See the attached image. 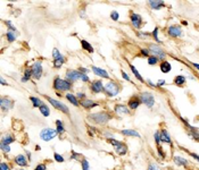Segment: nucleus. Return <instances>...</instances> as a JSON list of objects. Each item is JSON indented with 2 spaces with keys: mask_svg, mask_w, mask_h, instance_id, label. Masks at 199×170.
Segmentation results:
<instances>
[{
  "mask_svg": "<svg viewBox=\"0 0 199 170\" xmlns=\"http://www.w3.org/2000/svg\"><path fill=\"white\" fill-rule=\"evenodd\" d=\"M112 119V115L107 111H99V112H93L90 113L88 116V120H90L91 123H93L96 125H106L109 120Z\"/></svg>",
  "mask_w": 199,
  "mask_h": 170,
  "instance_id": "obj_1",
  "label": "nucleus"
},
{
  "mask_svg": "<svg viewBox=\"0 0 199 170\" xmlns=\"http://www.w3.org/2000/svg\"><path fill=\"white\" fill-rule=\"evenodd\" d=\"M72 87H73V83L69 82L68 79H63L61 77H56L53 79V89L56 91L65 92V91H69Z\"/></svg>",
  "mask_w": 199,
  "mask_h": 170,
  "instance_id": "obj_2",
  "label": "nucleus"
},
{
  "mask_svg": "<svg viewBox=\"0 0 199 170\" xmlns=\"http://www.w3.org/2000/svg\"><path fill=\"white\" fill-rule=\"evenodd\" d=\"M107 142L109 143L111 145L114 146V149H115V152L117 153L118 155H125L126 153H128V147H126V145L124 144L123 142L121 141H117V140H115V138H107Z\"/></svg>",
  "mask_w": 199,
  "mask_h": 170,
  "instance_id": "obj_3",
  "label": "nucleus"
},
{
  "mask_svg": "<svg viewBox=\"0 0 199 170\" xmlns=\"http://www.w3.org/2000/svg\"><path fill=\"white\" fill-rule=\"evenodd\" d=\"M120 91H121V86L114 81H109L107 84L105 85V93H106V95H108L111 98L116 96L117 94L120 93Z\"/></svg>",
  "mask_w": 199,
  "mask_h": 170,
  "instance_id": "obj_4",
  "label": "nucleus"
},
{
  "mask_svg": "<svg viewBox=\"0 0 199 170\" xmlns=\"http://www.w3.org/2000/svg\"><path fill=\"white\" fill-rule=\"evenodd\" d=\"M57 135H58L57 129H53V128H50V127H46L40 132V138H41L42 141H44V142L51 141L52 138L57 137Z\"/></svg>",
  "mask_w": 199,
  "mask_h": 170,
  "instance_id": "obj_5",
  "label": "nucleus"
},
{
  "mask_svg": "<svg viewBox=\"0 0 199 170\" xmlns=\"http://www.w3.org/2000/svg\"><path fill=\"white\" fill-rule=\"evenodd\" d=\"M44 98L47 99V101L49 102V103L51 104V106L53 107V108H55V109H57V110L61 111L63 113H66V115H68V113H69L68 107H67V106H66L65 103H63V102L58 101V100H55V99H52V98L48 96V95H46Z\"/></svg>",
  "mask_w": 199,
  "mask_h": 170,
  "instance_id": "obj_6",
  "label": "nucleus"
},
{
  "mask_svg": "<svg viewBox=\"0 0 199 170\" xmlns=\"http://www.w3.org/2000/svg\"><path fill=\"white\" fill-rule=\"evenodd\" d=\"M149 52L154 56V57H156L158 60H165V58H166V53L164 52V50L159 47V45H157V44H150L149 45Z\"/></svg>",
  "mask_w": 199,
  "mask_h": 170,
  "instance_id": "obj_7",
  "label": "nucleus"
},
{
  "mask_svg": "<svg viewBox=\"0 0 199 170\" xmlns=\"http://www.w3.org/2000/svg\"><path fill=\"white\" fill-rule=\"evenodd\" d=\"M52 57H53V67L61 68L65 64V57L61 55L57 48H53L52 50Z\"/></svg>",
  "mask_w": 199,
  "mask_h": 170,
  "instance_id": "obj_8",
  "label": "nucleus"
},
{
  "mask_svg": "<svg viewBox=\"0 0 199 170\" xmlns=\"http://www.w3.org/2000/svg\"><path fill=\"white\" fill-rule=\"evenodd\" d=\"M140 100H141V103L146 104L148 108H151L155 103V99H154V95L149 92H142V93L139 95Z\"/></svg>",
  "mask_w": 199,
  "mask_h": 170,
  "instance_id": "obj_9",
  "label": "nucleus"
},
{
  "mask_svg": "<svg viewBox=\"0 0 199 170\" xmlns=\"http://www.w3.org/2000/svg\"><path fill=\"white\" fill-rule=\"evenodd\" d=\"M31 69H32V77L35 78V79H40L41 76H42V70H44L42 62L40 60H36L33 64V66H32Z\"/></svg>",
  "mask_w": 199,
  "mask_h": 170,
  "instance_id": "obj_10",
  "label": "nucleus"
},
{
  "mask_svg": "<svg viewBox=\"0 0 199 170\" xmlns=\"http://www.w3.org/2000/svg\"><path fill=\"white\" fill-rule=\"evenodd\" d=\"M90 89H91V92L96 94L105 92V85L103 84V81H101V79L93 81V82L91 83V85H90Z\"/></svg>",
  "mask_w": 199,
  "mask_h": 170,
  "instance_id": "obj_11",
  "label": "nucleus"
},
{
  "mask_svg": "<svg viewBox=\"0 0 199 170\" xmlns=\"http://www.w3.org/2000/svg\"><path fill=\"white\" fill-rule=\"evenodd\" d=\"M82 73H80V70H75V69H68L66 72V79H68L69 82H75L81 79Z\"/></svg>",
  "mask_w": 199,
  "mask_h": 170,
  "instance_id": "obj_12",
  "label": "nucleus"
},
{
  "mask_svg": "<svg viewBox=\"0 0 199 170\" xmlns=\"http://www.w3.org/2000/svg\"><path fill=\"white\" fill-rule=\"evenodd\" d=\"M14 107V101L10 100L9 98H1L0 99V108L2 111H8Z\"/></svg>",
  "mask_w": 199,
  "mask_h": 170,
  "instance_id": "obj_13",
  "label": "nucleus"
},
{
  "mask_svg": "<svg viewBox=\"0 0 199 170\" xmlns=\"http://www.w3.org/2000/svg\"><path fill=\"white\" fill-rule=\"evenodd\" d=\"M167 34L172 38H180L183 35V31L181 30V27L178 25H172L168 27L167 30Z\"/></svg>",
  "mask_w": 199,
  "mask_h": 170,
  "instance_id": "obj_14",
  "label": "nucleus"
},
{
  "mask_svg": "<svg viewBox=\"0 0 199 170\" xmlns=\"http://www.w3.org/2000/svg\"><path fill=\"white\" fill-rule=\"evenodd\" d=\"M131 19V24L133 27L136 28H140L142 26V17L140 16L139 14H136V13H132L130 16Z\"/></svg>",
  "mask_w": 199,
  "mask_h": 170,
  "instance_id": "obj_15",
  "label": "nucleus"
},
{
  "mask_svg": "<svg viewBox=\"0 0 199 170\" xmlns=\"http://www.w3.org/2000/svg\"><path fill=\"white\" fill-rule=\"evenodd\" d=\"M80 104L84 108V109H93V108H96V107H98L99 106V103L98 102L93 101V100H90V99H83V100H81V102H80Z\"/></svg>",
  "mask_w": 199,
  "mask_h": 170,
  "instance_id": "obj_16",
  "label": "nucleus"
},
{
  "mask_svg": "<svg viewBox=\"0 0 199 170\" xmlns=\"http://www.w3.org/2000/svg\"><path fill=\"white\" fill-rule=\"evenodd\" d=\"M91 70L93 72V74L97 75V76L103 77V78H108V79H109V74L107 73V70H105L103 68H99L97 67V66H92V67H91Z\"/></svg>",
  "mask_w": 199,
  "mask_h": 170,
  "instance_id": "obj_17",
  "label": "nucleus"
},
{
  "mask_svg": "<svg viewBox=\"0 0 199 170\" xmlns=\"http://www.w3.org/2000/svg\"><path fill=\"white\" fill-rule=\"evenodd\" d=\"M141 104V100L139 96H132L128 102V108L131 110H136L139 106Z\"/></svg>",
  "mask_w": 199,
  "mask_h": 170,
  "instance_id": "obj_18",
  "label": "nucleus"
},
{
  "mask_svg": "<svg viewBox=\"0 0 199 170\" xmlns=\"http://www.w3.org/2000/svg\"><path fill=\"white\" fill-rule=\"evenodd\" d=\"M159 134H160V142H163V143H166V144H172V140H171V136L170 134L167 133V130L166 129H162L160 132H159Z\"/></svg>",
  "mask_w": 199,
  "mask_h": 170,
  "instance_id": "obj_19",
  "label": "nucleus"
},
{
  "mask_svg": "<svg viewBox=\"0 0 199 170\" xmlns=\"http://www.w3.org/2000/svg\"><path fill=\"white\" fill-rule=\"evenodd\" d=\"M15 163L21 166V167H26L27 166V159L24 154H18L15 157Z\"/></svg>",
  "mask_w": 199,
  "mask_h": 170,
  "instance_id": "obj_20",
  "label": "nucleus"
},
{
  "mask_svg": "<svg viewBox=\"0 0 199 170\" xmlns=\"http://www.w3.org/2000/svg\"><path fill=\"white\" fill-rule=\"evenodd\" d=\"M114 110H115L116 113H124V115H129L130 113L129 108L126 106H124V104H116Z\"/></svg>",
  "mask_w": 199,
  "mask_h": 170,
  "instance_id": "obj_21",
  "label": "nucleus"
},
{
  "mask_svg": "<svg viewBox=\"0 0 199 170\" xmlns=\"http://www.w3.org/2000/svg\"><path fill=\"white\" fill-rule=\"evenodd\" d=\"M149 4V6H150V8L151 9H155V10H158V9H160L162 7H164V2L163 1H158V0H151V1H149L148 2Z\"/></svg>",
  "mask_w": 199,
  "mask_h": 170,
  "instance_id": "obj_22",
  "label": "nucleus"
},
{
  "mask_svg": "<svg viewBox=\"0 0 199 170\" xmlns=\"http://www.w3.org/2000/svg\"><path fill=\"white\" fill-rule=\"evenodd\" d=\"M171 69H172V66H171V64H170L168 61L163 60V61L160 62V70H162V73L167 74V73L171 72Z\"/></svg>",
  "mask_w": 199,
  "mask_h": 170,
  "instance_id": "obj_23",
  "label": "nucleus"
},
{
  "mask_svg": "<svg viewBox=\"0 0 199 170\" xmlns=\"http://www.w3.org/2000/svg\"><path fill=\"white\" fill-rule=\"evenodd\" d=\"M121 134L124 136H132V137H140V134H139L137 130H133V129H123L121 130Z\"/></svg>",
  "mask_w": 199,
  "mask_h": 170,
  "instance_id": "obj_24",
  "label": "nucleus"
},
{
  "mask_svg": "<svg viewBox=\"0 0 199 170\" xmlns=\"http://www.w3.org/2000/svg\"><path fill=\"white\" fill-rule=\"evenodd\" d=\"M81 47H82L83 50L88 51V52H90V53H93V52H95V49L92 48V45L88 42V41H86V40H81Z\"/></svg>",
  "mask_w": 199,
  "mask_h": 170,
  "instance_id": "obj_25",
  "label": "nucleus"
},
{
  "mask_svg": "<svg viewBox=\"0 0 199 170\" xmlns=\"http://www.w3.org/2000/svg\"><path fill=\"white\" fill-rule=\"evenodd\" d=\"M15 141V137L11 135V134H6L5 136H2V138H1V143H4V144H11L13 142Z\"/></svg>",
  "mask_w": 199,
  "mask_h": 170,
  "instance_id": "obj_26",
  "label": "nucleus"
},
{
  "mask_svg": "<svg viewBox=\"0 0 199 170\" xmlns=\"http://www.w3.org/2000/svg\"><path fill=\"white\" fill-rule=\"evenodd\" d=\"M174 163L178 164V166H181V167H185L188 164V160L182 158V157H174Z\"/></svg>",
  "mask_w": 199,
  "mask_h": 170,
  "instance_id": "obj_27",
  "label": "nucleus"
},
{
  "mask_svg": "<svg viewBox=\"0 0 199 170\" xmlns=\"http://www.w3.org/2000/svg\"><path fill=\"white\" fill-rule=\"evenodd\" d=\"M66 99H67L73 106H75V107H78V106H80L76 95H74V94H72V93H67L66 94Z\"/></svg>",
  "mask_w": 199,
  "mask_h": 170,
  "instance_id": "obj_28",
  "label": "nucleus"
},
{
  "mask_svg": "<svg viewBox=\"0 0 199 170\" xmlns=\"http://www.w3.org/2000/svg\"><path fill=\"white\" fill-rule=\"evenodd\" d=\"M188 127H190V130L188 132V135L190 136V137H192L193 140H196V141H199V132L196 129V128L191 127V126H189L188 125Z\"/></svg>",
  "mask_w": 199,
  "mask_h": 170,
  "instance_id": "obj_29",
  "label": "nucleus"
},
{
  "mask_svg": "<svg viewBox=\"0 0 199 170\" xmlns=\"http://www.w3.org/2000/svg\"><path fill=\"white\" fill-rule=\"evenodd\" d=\"M174 84L176 86H183L185 84V77L182 76V75H179L174 78Z\"/></svg>",
  "mask_w": 199,
  "mask_h": 170,
  "instance_id": "obj_30",
  "label": "nucleus"
},
{
  "mask_svg": "<svg viewBox=\"0 0 199 170\" xmlns=\"http://www.w3.org/2000/svg\"><path fill=\"white\" fill-rule=\"evenodd\" d=\"M30 100L32 101V104H33L34 108H40L44 104V102L41 101L39 98H36V96H30Z\"/></svg>",
  "mask_w": 199,
  "mask_h": 170,
  "instance_id": "obj_31",
  "label": "nucleus"
},
{
  "mask_svg": "<svg viewBox=\"0 0 199 170\" xmlns=\"http://www.w3.org/2000/svg\"><path fill=\"white\" fill-rule=\"evenodd\" d=\"M30 77H32V69L31 68H26L24 70V76L22 77V82L25 83L30 79Z\"/></svg>",
  "mask_w": 199,
  "mask_h": 170,
  "instance_id": "obj_32",
  "label": "nucleus"
},
{
  "mask_svg": "<svg viewBox=\"0 0 199 170\" xmlns=\"http://www.w3.org/2000/svg\"><path fill=\"white\" fill-rule=\"evenodd\" d=\"M39 110H40V112L44 115V117H49V115H50V109H49V107L47 106V104H42L40 108H39Z\"/></svg>",
  "mask_w": 199,
  "mask_h": 170,
  "instance_id": "obj_33",
  "label": "nucleus"
},
{
  "mask_svg": "<svg viewBox=\"0 0 199 170\" xmlns=\"http://www.w3.org/2000/svg\"><path fill=\"white\" fill-rule=\"evenodd\" d=\"M56 129L58 132V134L65 133V127H64V123L61 120H56Z\"/></svg>",
  "mask_w": 199,
  "mask_h": 170,
  "instance_id": "obj_34",
  "label": "nucleus"
},
{
  "mask_svg": "<svg viewBox=\"0 0 199 170\" xmlns=\"http://www.w3.org/2000/svg\"><path fill=\"white\" fill-rule=\"evenodd\" d=\"M17 32H13V31H8L6 34V38L8 40V42H14L16 40V36H17Z\"/></svg>",
  "mask_w": 199,
  "mask_h": 170,
  "instance_id": "obj_35",
  "label": "nucleus"
},
{
  "mask_svg": "<svg viewBox=\"0 0 199 170\" xmlns=\"http://www.w3.org/2000/svg\"><path fill=\"white\" fill-rule=\"evenodd\" d=\"M130 68H131V70H132V74H133V75H134L136 77H137V79H139V81H140L141 83H143V78H142V76H141V75L139 74L138 69L134 67L133 65H131V64H130Z\"/></svg>",
  "mask_w": 199,
  "mask_h": 170,
  "instance_id": "obj_36",
  "label": "nucleus"
},
{
  "mask_svg": "<svg viewBox=\"0 0 199 170\" xmlns=\"http://www.w3.org/2000/svg\"><path fill=\"white\" fill-rule=\"evenodd\" d=\"M81 167H82V170H90V164H89V161L87 159H82Z\"/></svg>",
  "mask_w": 199,
  "mask_h": 170,
  "instance_id": "obj_37",
  "label": "nucleus"
},
{
  "mask_svg": "<svg viewBox=\"0 0 199 170\" xmlns=\"http://www.w3.org/2000/svg\"><path fill=\"white\" fill-rule=\"evenodd\" d=\"M53 158H55V161H57V162H64V161H65L64 157H63V155H61L59 153H57V152L53 153Z\"/></svg>",
  "mask_w": 199,
  "mask_h": 170,
  "instance_id": "obj_38",
  "label": "nucleus"
},
{
  "mask_svg": "<svg viewBox=\"0 0 199 170\" xmlns=\"http://www.w3.org/2000/svg\"><path fill=\"white\" fill-rule=\"evenodd\" d=\"M0 149L1 151L5 153H9L10 152V146L8 144H4V143H0Z\"/></svg>",
  "mask_w": 199,
  "mask_h": 170,
  "instance_id": "obj_39",
  "label": "nucleus"
},
{
  "mask_svg": "<svg viewBox=\"0 0 199 170\" xmlns=\"http://www.w3.org/2000/svg\"><path fill=\"white\" fill-rule=\"evenodd\" d=\"M111 18H112L113 21H118L120 19V14H118V11L117 10H113L112 13H111Z\"/></svg>",
  "mask_w": 199,
  "mask_h": 170,
  "instance_id": "obj_40",
  "label": "nucleus"
},
{
  "mask_svg": "<svg viewBox=\"0 0 199 170\" xmlns=\"http://www.w3.org/2000/svg\"><path fill=\"white\" fill-rule=\"evenodd\" d=\"M157 61H158V59H157L156 57H154V56H150V57L148 58V64H149L150 66L156 65V64H157Z\"/></svg>",
  "mask_w": 199,
  "mask_h": 170,
  "instance_id": "obj_41",
  "label": "nucleus"
},
{
  "mask_svg": "<svg viewBox=\"0 0 199 170\" xmlns=\"http://www.w3.org/2000/svg\"><path fill=\"white\" fill-rule=\"evenodd\" d=\"M6 25L9 28V31H13V32H16V27L13 25V23L10 21H6Z\"/></svg>",
  "mask_w": 199,
  "mask_h": 170,
  "instance_id": "obj_42",
  "label": "nucleus"
},
{
  "mask_svg": "<svg viewBox=\"0 0 199 170\" xmlns=\"http://www.w3.org/2000/svg\"><path fill=\"white\" fill-rule=\"evenodd\" d=\"M154 137H155L156 144L159 145V143H160V134H159V132H156L155 134H154Z\"/></svg>",
  "mask_w": 199,
  "mask_h": 170,
  "instance_id": "obj_43",
  "label": "nucleus"
},
{
  "mask_svg": "<svg viewBox=\"0 0 199 170\" xmlns=\"http://www.w3.org/2000/svg\"><path fill=\"white\" fill-rule=\"evenodd\" d=\"M82 158V155H80L78 153H75L74 151H72V154H71V159H73V160H78V159H81Z\"/></svg>",
  "mask_w": 199,
  "mask_h": 170,
  "instance_id": "obj_44",
  "label": "nucleus"
},
{
  "mask_svg": "<svg viewBox=\"0 0 199 170\" xmlns=\"http://www.w3.org/2000/svg\"><path fill=\"white\" fill-rule=\"evenodd\" d=\"M0 170H10V167L6 162H1L0 163Z\"/></svg>",
  "mask_w": 199,
  "mask_h": 170,
  "instance_id": "obj_45",
  "label": "nucleus"
},
{
  "mask_svg": "<svg viewBox=\"0 0 199 170\" xmlns=\"http://www.w3.org/2000/svg\"><path fill=\"white\" fill-rule=\"evenodd\" d=\"M148 170H162L156 163H150L149 167H148Z\"/></svg>",
  "mask_w": 199,
  "mask_h": 170,
  "instance_id": "obj_46",
  "label": "nucleus"
},
{
  "mask_svg": "<svg viewBox=\"0 0 199 170\" xmlns=\"http://www.w3.org/2000/svg\"><path fill=\"white\" fill-rule=\"evenodd\" d=\"M34 170H47V166L44 163H40L34 168Z\"/></svg>",
  "mask_w": 199,
  "mask_h": 170,
  "instance_id": "obj_47",
  "label": "nucleus"
},
{
  "mask_svg": "<svg viewBox=\"0 0 199 170\" xmlns=\"http://www.w3.org/2000/svg\"><path fill=\"white\" fill-rule=\"evenodd\" d=\"M153 36H154V39L156 40V42H159V39H158V28L156 27L155 30H154V32H153Z\"/></svg>",
  "mask_w": 199,
  "mask_h": 170,
  "instance_id": "obj_48",
  "label": "nucleus"
},
{
  "mask_svg": "<svg viewBox=\"0 0 199 170\" xmlns=\"http://www.w3.org/2000/svg\"><path fill=\"white\" fill-rule=\"evenodd\" d=\"M80 73H81V72H80ZM81 81H82V82H86V83H87V82H89L90 79H89V77H88L87 74H82V76H81Z\"/></svg>",
  "mask_w": 199,
  "mask_h": 170,
  "instance_id": "obj_49",
  "label": "nucleus"
},
{
  "mask_svg": "<svg viewBox=\"0 0 199 170\" xmlns=\"http://www.w3.org/2000/svg\"><path fill=\"white\" fill-rule=\"evenodd\" d=\"M122 76H123V78H124V79H126V81H129V82L131 81L130 77H129V75H128V74H126L124 70H122Z\"/></svg>",
  "mask_w": 199,
  "mask_h": 170,
  "instance_id": "obj_50",
  "label": "nucleus"
},
{
  "mask_svg": "<svg viewBox=\"0 0 199 170\" xmlns=\"http://www.w3.org/2000/svg\"><path fill=\"white\" fill-rule=\"evenodd\" d=\"M158 153H159V155L162 157V158H165V153H164V151H163V149L158 145Z\"/></svg>",
  "mask_w": 199,
  "mask_h": 170,
  "instance_id": "obj_51",
  "label": "nucleus"
},
{
  "mask_svg": "<svg viewBox=\"0 0 199 170\" xmlns=\"http://www.w3.org/2000/svg\"><path fill=\"white\" fill-rule=\"evenodd\" d=\"M76 98H78V99H80V100H83V99H86V94L81 93V92H80V93L76 94Z\"/></svg>",
  "mask_w": 199,
  "mask_h": 170,
  "instance_id": "obj_52",
  "label": "nucleus"
},
{
  "mask_svg": "<svg viewBox=\"0 0 199 170\" xmlns=\"http://www.w3.org/2000/svg\"><path fill=\"white\" fill-rule=\"evenodd\" d=\"M78 70H80V72H81L82 74H88V73L90 72L89 69H87V68H84V67H81L80 69H78Z\"/></svg>",
  "mask_w": 199,
  "mask_h": 170,
  "instance_id": "obj_53",
  "label": "nucleus"
},
{
  "mask_svg": "<svg viewBox=\"0 0 199 170\" xmlns=\"http://www.w3.org/2000/svg\"><path fill=\"white\" fill-rule=\"evenodd\" d=\"M93 133H96V129L93 127H90L89 128V135H91V136H93L95 134Z\"/></svg>",
  "mask_w": 199,
  "mask_h": 170,
  "instance_id": "obj_54",
  "label": "nucleus"
},
{
  "mask_svg": "<svg viewBox=\"0 0 199 170\" xmlns=\"http://www.w3.org/2000/svg\"><path fill=\"white\" fill-rule=\"evenodd\" d=\"M189 154H190L191 157H192V158H195V159H196V160H197V161L199 162V155H197V154H195V153H191V152H189Z\"/></svg>",
  "mask_w": 199,
  "mask_h": 170,
  "instance_id": "obj_55",
  "label": "nucleus"
},
{
  "mask_svg": "<svg viewBox=\"0 0 199 170\" xmlns=\"http://www.w3.org/2000/svg\"><path fill=\"white\" fill-rule=\"evenodd\" d=\"M141 52H142V55H143V56H146V57H148V56H149V53H150L149 50H145V49H142Z\"/></svg>",
  "mask_w": 199,
  "mask_h": 170,
  "instance_id": "obj_56",
  "label": "nucleus"
},
{
  "mask_svg": "<svg viewBox=\"0 0 199 170\" xmlns=\"http://www.w3.org/2000/svg\"><path fill=\"white\" fill-rule=\"evenodd\" d=\"M0 84L1 85H8V83L5 81V78H4V77H1V78H0Z\"/></svg>",
  "mask_w": 199,
  "mask_h": 170,
  "instance_id": "obj_57",
  "label": "nucleus"
},
{
  "mask_svg": "<svg viewBox=\"0 0 199 170\" xmlns=\"http://www.w3.org/2000/svg\"><path fill=\"white\" fill-rule=\"evenodd\" d=\"M165 84V81L164 79H160V81H158V83H157V86H162V85Z\"/></svg>",
  "mask_w": 199,
  "mask_h": 170,
  "instance_id": "obj_58",
  "label": "nucleus"
},
{
  "mask_svg": "<svg viewBox=\"0 0 199 170\" xmlns=\"http://www.w3.org/2000/svg\"><path fill=\"white\" fill-rule=\"evenodd\" d=\"M191 65L196 68V69H198V70H199V64H196V62H191Z\"/></svg>",
  "mask_w": 199,
  "mask_h": 170,
  "instance_id": "obj_59",
  "label": "nucleus"
},
{
  "mask_svg": "<svg viewBox=\"0 0 199 170\" xmlns=\"http://www.w3.org/2000/svg\"><path fill=\"white\" fill-rule=\"evenodd\" d=\"M147 82L149 83V85H150V86H155V84H154V83H151V82L149 81V79H147Z\"/></svg>",
  "mask_w": 199,
  "mask_h": 170,
  "instance_id": "obj_60",
  "label": "nucleus"
},
{
  "mask_svg": "<svg viewBox=\"0 0 199 170\" xmlns=\"http://www.w3.org/2000/svg\"><path fill=\"white\" fill-rule=\"evenodd\" d=\"M19 170H25V169H19Z\"/></svg>",
  "mask_w": 199,
  "mask_h": 170,
  "instance_id": "obj_61",
  "label": "nucleus"
},
{
  "mask_svg": "<svg viewBox=\"0 0 199 170\" xmlns=\"http://www.w3.org/2000/svg\"><path fill=\"white\" fill-rule=\"evenodd\" d=\"M167 170H172V169H167Z\"/></svg>",
  "mask_w": 199,
  "mask_h": 170,
  "instance_id": "obj_62",
  "label": "nucleus"
}]
</instances>
